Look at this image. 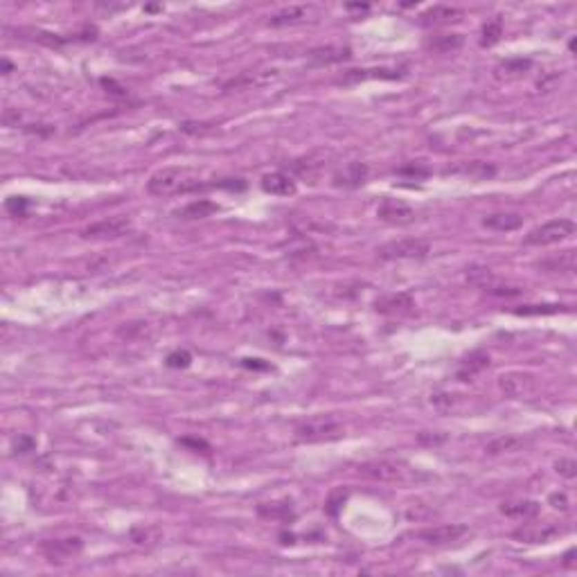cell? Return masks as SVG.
Wrapping results in <instances>:
<instances>
[{
  "label": "cell",
  "instance_id": "obj_1",
  "mask_svg": "<svg viewBox=\"0 0 577 577\" xmlns=\"http://www.w3.org/2000/svg\"><path fill=\"white\" fill-rule=\"evenodd\" d=\"M205 185L199 180V174L187 167H165L151 174L147 180V192L153 196H169V194H189Z\"/></svg>",
  "mask_w": 577,
  "mask_h": 577
},
{
  "label": "cell",
  "instance_id": "obj_2",
  "mask_svg": "<svg viewBox=\"0 0 577 577\" xmlns=\"http://www.w3.org/2000/svg\"><path fill=\"white\" fill-rule=\"evenodd\" d=\"M575 232V223L571 219H553L546 221L541 226L532 228L528 235H525L523 242L528 246H553L568 239Z\"/></svg>",
  "mask_w": 577,
  "mask_h": 577
},
{
  "label": "cell",
  "instance_id": "obj_3",
  "mask_svg": "<svg viewBox=\"0 0 577 577\" xmlns=\"http://www.w3.org/2000/svg\"><path fill=\"white\" fill-rule=\"evenodd\" d=\"M428 253L431 244L417 237L397 239V242H388L377 248L379 260H424Z\"/></svg>",
  "mask_w": 577,
  "mask_h": 577
},
{
  "label": "cell",
  "instance_id": "obj_4",
  "mask_svg": "<svg viewBox=\"0 0 577 577\" xmlns=\"http://www.w3.org/2000/svg\"><path fill=\"white\" fill-rule=\"evenodd\" d=\"M298 442H323L341 435V424L334 417H312L300 422L294 431Z\"/></svg>",
  "mask_w": 577,
  "mask_h": 577
},
{
  "label": "cell",
  "instance_id": "obj_5",
  "mask_svg": "<svg viewBox=\"0 0 577 577\" xmlns=\"http://www.w3.org/2000/svg\"><path fill=\"white\" fill-rule=\"evenodd\" d=\"M129 230H131V219L117 214V217H108L97 223H91L88 228L82 230V237L84 239H115V237L126 235Z\"/></svg>",
  "mask_w": 577,
  "mask_h": 577
},
{
  "label": "cell",
  "instance_id": "obj_6",
  "mask_svg": "<svg viewBox=\"0 0 577 577\" xmlns=\"http://www.w3.org/2000/svg\"><path fill=\"white\" fill-rule=\"evenodd\" d=\"M84 550V541L79 537H66V539H50L41 546V553L46 555L48 562L64 564L68 559L77 557Z\"/></svg>",
  "mask_w": 577,
  "mask_h": 577
},
{
  "label": "cell",
  "instance_id": "obj_7",
  "mask_svg": "<svg viewBox=\"0 0 577 577\" xmlns=\"http://www.w3.org/2000/svg\"><path fill=\"white\" fill-rule=\"evenodd\" d=\"M377 217L386 223H392V226H408V223L415 221V210L404 201L384 199L381 205L377 208Z\"/></svg>",
  "mask_w": 577,
  "mask_h": 577
},
{
  "label": "cell",
  "instance_id": "obj_8",
  "mask_svg": "<svg viewBox=\"0 0 577 577\" xmlns=\"http://www.w3.org/2000/svg\"><path fill=\"white\" fill-rule=\"evenodd\" d=\"M462 535H467V525H458V523H451V525H435V528H426V530H419L417 532V539L426 541V544H451V541H458Z\"/></svg>",
  "mask_w": 577,
  "mask_h": 577
},
{
  "label": "cell",
  "instance_id": "obj_9",
  "mask_svg": "<svg viewBox=\"0 0 577 577\" xmlns=\"http://www.w3.org/2000/svg\"><path fill=\"white\" fill-rule=\"evenodd\" d=\"M262 189L273 196H294L298 192V185L294 178L282 171H271V174L262 176Z\"/></svg>",
  "mask_w": 577,
  "mask_h": 577
},
{
  "label": "cell",
  "instance_id": "obj_10",
  "mask_svg": "<svg viewBox=\"0 0 577 577\" xmlns=\"http://www.w3.org/2000/svg\"><path fill=\"white\" fill-rule=\"evenodd\" d=\"M275 70H246L242 75L232 77L230 82L223 84V91H239V88H257V86L269 84L271 79H275Z\"/></svg>",
  "mask_w": 577,
  "mask_h": 577
},
{
  "label": "cell",
  "instance_id": "obj_11",
  "mask_svg": "<svg viewBox=\"0 0 577 577\" xmlns=\"http://www.w3.org/2000/svg\"><path fill=\"white\" fill-rule=\"evenodd\" d=\"M498 384H501V390L507 397H523L525 392L532 390V377L523 372H507Z\"/></svg>",
  "mask_w": 577,
  "mask_h": 577
},
{
  "label": "cell",
  "instance_id": "obj_12",
  "mask_svg": "<svg viewBox=\"0 0 577 577\" xmlns=\"http://www.w3.org/2000/svg\"><path fill=\"white\" fill-rule=\"evenodd\" d=\"M483 226L489 230H498V232H512L523 226V217L516 212H494V214H487L483 219Z\"/></svg>",
  "mask_w": 577,
  "mask_h": 577
},
{
  "label": "cell",
  "instance_id": "obj_13",
  "mask_svg": "<svg viewBox=\"0 0 577 577\" xmlns=\"http://www.w3.org/2000/svg\"><path fill=\"white\" fill-rule=\"evenodd\" d=\"M359 471L363 473V476L372 478V480H384V483H388V480H397L401 478V469L397 467L395 462H368L363 467H359Z\"/></svg>",
  "mask_w": 577,
  "mask_h": 577
},
{
  "label": "cell",
  "instance_id": "obj_14",
  "mask_svg": "<svg viewBox=\"0 0 577 577\" xmlns=\"http://www.w3.org/2000/svg\"><path fill=\"white\" fill-rule=\"evenodd\" d=\"M413 305V298L408 294H392V296H384L377 300L375 309L381 314H408Z\"/></svg>",
  "mask_w": 577,
  "mask_h": 577
},
{
  "label": "cell",
  "instance_id": "obj_15",
  "mask_svg": "<svg viewBox=\"0 0 577 577\" xmlns=\"http://www.w3.org/2000/svg\"><path fill=\"white\" fill-rule=\"evenodd\" d=\"M214 212H219L217 203H212L208 199H199V201L187 203L185 208L176 210V217L185 219V221H194V219H208V217H212Z\"/></svg>",
  "mask_w": 577,
  "mask_h": 577
},
{
  "label": "cell",
  "instance_id": "obj_16",
  "mask_svg": "<svg viewBox=\"0 0 577 577\" xmlns=\"http://www.w3.org/2000/svg\"><path fill=\"white\" fill-rule=\"evenodd\" d=\"M404 75V70H386V68H372V70H348L343 75V84H357V82H366V79H399Z\"/></svg>",
  "mask_w": 577,
  "mask_h": 577
},
{
  "label": "cell",
  "instance_id": "obj_17",
  "mask_svg": "<svg viewBox=\"0 0 577 577\" xmlns=\"http://www.w3.org/2000/svg\"><path fill=\"white\" fill-rule=\"evenodd\" d=\"M485 368H489V354H485V352H471L458 368V379L460 381H469V379L483 372Z\"/></svg>",
  "mask_w": 577,
  "mask_h": 577
},
{
  "label": "cell",
  "instance_id": "obj_18",
  "mask_svg": "<svg viewBox=\"0 0 577 577\" xmlns=\"http://www.w3.org/2000/svg\"><path fill=\"white\" fill-rule=\"evenodd\" d=\"M352 57L350 48H341V46H327V48H314L312 53H309V59H312L314 64H341V62H348Z\"/></svg>",
  "mask_w": 577,
  "mask_h": 577
},
{
  "label": "cell",
  "instance_id": "obj_19",
  "mask_svg": "<svg viewBox=\"0 0 577 577\" xmlns=\"http://www.w3.org/2000/svg\"><path fill=\"white\" fill-rule=\"evenodd\" d=\"M460 16H462L460 10H453V7H442V5H437V7H431L428 12L422 14V25H426V28H431V25H442V23L458 21Z\"/></svg>",
  "mask_w": 577,
  "mask_h": 577
},
{
  "label": "cell",
  "instance_id": "obj_20",
  "mask_svg": "<svg viewBox=\"0 0 577 577\" xmlns=\"http://www.w3.org/2000/svg\"><path fill=\"white\" fill-rule=\"evenodd\" d=\"M366 174H368L366 165H361V162H350V165H346V169H341L339 174L334 176V183L346 185V187H357L366 180Z\"/></svg>",
  "mask_w": 577,
  "mask_h": 577
},
{
  "label": "cell",
  "instance_id": "obj_21",
  "mask_svg": "<svg viewBox=\"0 0 577 577\" xmlns=\"http://www.w3.org/2000/svg\"><path fill=\"white\" fill-rule=\"evenodd\" d=\"M539 266L546 273H573L575 271V251L573 248H568V251L559 253V257L541 262Z\"/></svg>",
  "mask_w": 577,
  "mask_h": 577
},
{
  "label": "cell",
  "instance_id": "obj_22",
  "mask_svg": "<svg viewBox=\"0 0 577 577\" xmlns=\"http://www.w3.org/2000/svg\"><path fill=\"white\" fill-rule=\"evenodd\" d=\"M305 16H307V7L294 5V7H287V10H280L278 14H273L269 23L275 25V28H280V25H294L298 21H303Z\"/></svg>",
  "mask_w": 577,
  "mask_h": 577
},
{
  "label": "cell",
  "instance_id": "obj_23",
  "mask_svg": "<svg viewBox=\"0 0 577 577\" xmlns=\"http://www.w3.org/2000/svg\"><path fill=\"white\" fill-rule=\"evenodd\" d=\"M501 512L505 516H514V519H532V516H537L539 512V505L532 503V501H525V503H514V505H503Z\"/></svg>",
  "mask_w": 577,
  "mask_h": 577
},
{
  "label": "cell",
  "instance_id": "obj_24",
  "mask_svg": "<svg viewBox=\"0 0 577 577\" xmlns=\"http://www.w3.org/2000/svg\"><path fill=\"white\" fill-rule=\"evenodd\" d=\"M557 532H559L557 528H546V530H541V528H523L519 532H514V537L528 541V544H541V541H546L548 537L557 535Z\"/></svg>",
  "mask_w": 577,
  "mask_h": 577
},
{
  "label": "cell",
  "instance_id": "obj_25",
  "mask_svg": "<svg viewBox=\"0 0 577 577\" xmlns=\"http://www.w3.org/2000/svg\"><path fill=\"white\" fill-rule=\"evenodd\" d=\"M462 37L460 34H442V37H435L433 41L428 43V48L437 50V53H453V50H458L462 46Z\"/></svg>",
  "mask_w": 577,
  "mask_h": 577
},
{
  "label": "cell",
  "instance_id": "obj_26",
  "mask_svg": "<svg viewBox=\"0 0 577 577\" xmlns=\"http://www.w3.org/2000/svg\"><path fill=\"white\" fill-rule=\"evenodd\" d=\"M530 66H532L530 59H507V62H503L496 68V75L498 77H516V75L528 70Z\"/></svg>",
  "mask_w": 577,
  "mask_h": 577
},
{
  "label": "cell",
  "instance_id": "obj_27",
  "mask_svg": "<svg viewBox=\"0 0 577 577\" xmlns=\"http://www.w3.org/2000/svg\"><path fill=\"white\" fill-rule=\"evenodd\" d=\"M521 444H523V440H519V437L505 435V437H496V440L489 442V444L485 446V451H487V453H510V451L519 449Z\"/></svg>",
  "mask_w": 577,
  "mask_h": 577
},
{
  "label": "cell",
  "instance_id": "obj_28",
  "mask_svg": "<svg viewBox=\"0 0 577 577\" xmlns=\"http://www.w3.org/2000/svg\"><path fill=\"white\" fill-rule=\"evenodd\" d=\"M501 34H503V23H501V19L487 21L485 28H483V39H480V46H483V48L494 46V43H498V39H501Z\"/></svg>",
  "mask_w": 577,
  "mask_h": 577
},
{
  "label": "cell",
  "instance_id": "obj_29",
  "mask_svg": "<svg viewBox=\"0 0 577 577\" xmlns=\"http://www.w3.org/2000/svg\"><path fill=\"white\" fill-rule=\"evenodd\" d=\"M262 516H269V519H282V521H291L294 519V512H291V505L287 503H275V505H262L260 507Z\"/></svg>",
  "mask_w": 577,
  "mask_h": 577
},
{
  "label": "cell",
  "instance_id": "obj_30",
  "mask_svg": "<svg viewBox=\"0 0 577 577\" xmlns=\"http://www.w3.org/2000/svg\"><path fill=\"white\" fill-rule=\"evenodd\" d=\"M562 312V305H525L521 309H516L514 314L519 316H544V314H557Z\"/></svg>",
  "mask_w": 577,
  "mask_h": 577
},
{
  "label": "cell",
  "instance_id": "obj_31",
  "mask_svg": "<svg viewBox=\"0 0 577 577\" xmlns=\"http://www.w3.org/2000/svg\"><path fill=\"white\" fill-rule=\"evenodd\" d=\"M189 361H192V354H189L187 350H176L167 357V366L169 368H187Z\"/></svg>",
  "mask_w": 577,
  "mask_h": 577
},
{
  "label": "cell",
  "instance_id": "obj_32",
  "mask_svg": "<svg viewBox=\"0 0 577 577\" xmlns=\"http://www.w3.org/2000/svg\"><path fill=\"white\" fill-rule=\"evenodd\" d=\"M557 471L562 473V476H566V478H575V473H577V464H575V460H566V458H562L559 460L557 464Z\"/></svg>",
  "mask_w": 577,
  "mask_h": 577
},
{
  "label": "cell",
  "instance_id": "obj_33",
  "mask_svg": "<svg viewBox=\"0 0 577 577\" xmlns=\"http://www.w3.org/2000/svg\"><path fill=\"white\" fill-rule=\"evenodd\" d=\"M34 446H37V442H34V437H30V435H19V440L14 442L16 453H28L34 449Z\"/></svg>",
  "mask_w": 577,
  "mask_h": 577
},
{
  "label": "cell",
  "instance_id": "obj_34",
  "mask_svg": "<svg viewBox=\"0 0 577 577\" xmlns=\"http://www.w3.org/2000/svg\"><path fill=\"white\" fill-rule=\"evenodd\" d=\"M25 208H28V201L21 199V196H14V199L7 201V210H10L12 214H16V217H19V214H23Z\"/></svg>",
  "mask_w": 577,
  "mask_h": 577
},
{
  "label": "cell",
  "instance_id": "obj_35",
  "mask_svg": "<svg viewBox=\"0 0 577 577\" xmlns=\"http://www.w3.org/2000/svg\"><path fill=\"white\" fill-rule=\"evenodd\" d=\"M399 174H410V176H426L428 169L426 167H417V165H408V167H401Z\"/></svg>",
  "mask_w": 577,
  "mask_h": 577
},
{
  "label": "cell",
  "instance_id": "obj_36",
  "mask_svg": "<svg viewBox=\"0 0 577 577\" xmlns=\"http://www.w3.org/2000/svg\"><path fill=\"white\" fill-rule=\"evenodd\" d=\"M550 503H553V507H557V510H566V507H568L564 494H553V496H550Z\"/></svg>",
  "mask_w": 577,
  "mask_h": 577
},
{
  "label": "cell",
  "instance_id": "obj_37",
  "mask_svg": "<svg viewBox=\"0 0 577 577\" xmlns=\"http://www.w3.org/2000/svg\"><path fill=\"white\" fill-rule=\"evenodd\" d=\"M573 555H575V550H568L566 557H564V564L566 566H573Z\"/></svg>",
  "mask_w": 577,
  "mask_h": 577
},
{
  "label": "cell",
  "instance_id": "obj_38",
  "mask_svg": "<svg viewBox=\"0 0 577 577\" xmlns=\"http://www.w3.org/2000/svg\"><path fill=\"white\" fill-rule=\"evenodd\" d=\"M348 10H357V12H368V5H348Z\"/></svg>",
  "mask_w": 577,
  "mask_h": 577
}]
</instances>
